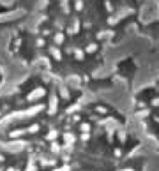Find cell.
Here are the masks:
<instances>
[{
    "instance_id": "obj_1",
    "label": "cell",
    "mask_w": 159,
    "mask_h": 171,
    "mask_svg": "<svg viewBox=\"0 0 159 171\" xmlns=\"http://www.w3.org/2000/svg\"><path fill=\"white\" fill-rule=\"evenodd\" d=\"M42 95H44V88H35L32 94L28 95V101H37V99H41Z\"/></svg>"
},
{
    "instance_id": "obj_2",
    "label": "cell",
    "mask_w": 159,
    "mask_h": 171,
    "mask_svg": "<svg viewBox=\"0 0 159 171\" xmlns=\"http://www.w3.org/2000/svg\"><path fill=\"white\" fill-rule=\"evenodd\" d=\"M57 108H59V99H57V97H51V101H50V115H55V113H57Z\"/></svg>"
},
{
    "instance_id": "obj_3",
    "label": "cell",
    "mask_w": 159,
    "mask_h": 171,
    "mask_svg": "<svg viewBox=\"0 0 159 171\" xmlns=\"http://www.w3.org/2000/svg\"><path fill=\"white\" fill-rule=\"evenodd\" d=\"M64 139H66V145H73L74 143V134L73 132H66L64 134Z\"/></svg>"
},
{
    "instance_id": "obj_4",
    "label": "cell",
    "mask_w": 159,
    "mask_h": 171,
    "mask_svg": "<svg viewBox=\"0 0 159 171\" xmlns=\"http://www.w3.org/2000/svg\"><path fill=\"white\" fill-rule=\"evenodd\" d=\"M62 41H64V35H62V34H57V35H55V43H57V44H60Z\"/></svg>"
},
{
    "instance_id": "obj_5",
    "label": "cell",
    "mask_w": 159,
    "mask_h": 171,
    "mask_svg": "<svg viewBox=\"0 0 159 171\" xmlns=\"http://www.w3.org/2000/svg\"><path fill=\"white\" fill-rule=\"evenodd\" d=\"M80 129H81L83 132H89V131H90V125H89V124H81V125H80Z\"/></svg>"
},
{
    "instance_id": "obj_6",
    "label": "cell",
    "mask_w": 159,
    "mask_h": 171,
    "mask_svg": "<svg viewBox=\"0 0 159 171\" xmlns=\"http://www.w3.org/2000/svg\"><path fill=\"white\" fill-rule=\"evenodd\" d=\"M55 138H57V131H51L48 134V139H55Z\"/></svg>"
},
{
    "instance_id": "obj_7",
    "label": "cell",
    "mask_w": 159,
    "mask_h": 171,
    "mask_svg": "<svg viewBox=\"0 0 159 171\" xmlns=\"http://www.w3.org/2000/svg\"><path fill=\"white\" fill-rule=\"evenodd\" d=\"M51 150H53V152H59V150H60V146L57 145V143H53V145H51Z\"/></svg>"
},
{
    "instance_id": "obj_8",
    "label": "cell",
    "mask_w": 159,
    "mask_h": 171,
    "mask_svg": "<svg viewBox=\"0 0 159 171\" xmlns=\"http://www.w3.org/2000/svg\"><path fill=\"white\" fill-rule=\"evenodd\" d=\"M39 131V125H30V132H37Z\"/></svg>"
},
{
    "instance_id": "obj_9",
    "label": "cell",
    "mask_w": 159,
    "mask_h": 171,
    "mask_svg": "<svg viewBox=\"0 0 159 171\" xmlns=\"http://www.w3.org/2000/svg\"><path fill=\"white\" fill-rule=\"evenodd\" d=\"M76 58H83V51L78 50V51H76Z\"/></svg>"
},
{
    "instance_id": "obj_10",
    "label": "cell",
    "mask_w": 159,
    "mask_h": 171,
    "mask_svg": "<svg viewBox=\"0 0 159 171\" xmlns=\"http://www.w3.org/2000/svg\"><path fill=\"white\" fill-rule=\"evenodd\" d=\"M57 171H69V166H64V168H59Z\"/></svg>"
},
{
    "instance_id": "obj_11",
    "label": "cell",
    "mask_w": 159,
    "mask_h": 171,
    "mask_svg": "<svg viewBox=\"0 0 159 171\" xmlns=\"http://www.w3.org/2000/svg\"><path fill=\"white\" fill-rule=\"evenodd\" d=\"M154 104H156V106H159V101H154Z\"/></svg>"
}]
</instances>
